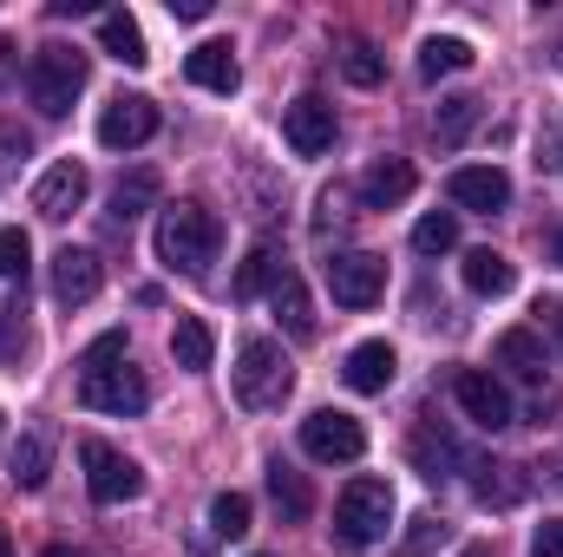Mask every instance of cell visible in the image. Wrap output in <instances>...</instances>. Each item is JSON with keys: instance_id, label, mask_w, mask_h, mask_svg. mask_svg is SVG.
I'll return each mask as SVG.
<instances>
[{"instance_id": "obj_1", "label": "cell", "mask_w": 563, "mask_h": 557, "mask_svg": "<svg viewBox=\"0 0 563 557\" xmlns=\"http://www.w3.org/2000/svg\"><path fill=\"white\" fill-rule=\"evenodd\" d=\"M79 401L92 407V414H119L132 419L151 407V387H144V374L125 361V335L112 328V335H99L86 354H79Z\"/></svg>"}, {"instance_id": "obj_2", "label": "cell", "mask_w": 563, "mask_h": 557, "mask_svg": "<svg viewBox=\"0 0 563 557\" xmlns=\"http://www.w3.org/2000/svg\"><path fill=\"white\" fill-rule=\"evenodd\" d=\"M217 250H223V223H217L210 204H170L157 217V263H170L184 276H203L217 263Z\"/></svg>"}, {"instance_id": "obj_3", "label": "cell", "mask_w": 563, "mask_h": 557, "mask_svg": "<svg viewBox=\"0 0 563 557\" xmlns=\"http://www.w3.org/2000/svg\"><path fill=\"white\" fill-rule=\"evenodd\" d=\"M86 53L79 46H40L33 59H26V99L46 112V119H66L73 112V99L86 92Z\"/></svg>"}, {"instance_id": "obj_4", "label": "cell", "mask_w": 563, "mask_h": 557, "mask_svg": "<svg viewBox=\"0 0 563 557\" xmlns=\"http://www.w3.org/2000/svg\"><path fill=\"white\" fill-rule=\"evenodd\" d=\"M387 532H394V485L387 479H347V492L334 505V538L354 545V551H367Z\"/></svg>"}, {"instance_id": "obj_5", "label": "cell", "mask_w": 563, "mask_h": 557, "mask_svg": "<svg viewBox=\"0 0 563 557\" xmlns=\"http://www.w3.org/2000/svg\"><path fill=\"white\" fill-rule=\"evenodd\" d=\"M288 387H295V368H288L282 341H269V335L243 341V354H236V401L250 414H269V407L288 401Z\"/></svg>"}, {"instance_id": "obj_6", "label": "cell", "mask_w": 563, "mask_h": 557, "mask_svg": "<svg viewBox=\"0 0 563 557\" xmlns=\"http://www.w3.org/2000/svg\"><path fill=\"white\" fill-rule=\"evenodd\" d=\"M79 466H86V492H92L99 505H132L144 492L139 459H125L112 439H86V446H79Z\"/></svg>"}, {"instance_id": "obj_7", "label": "cell", "mask_w": 563, "mask_h": 557, "mask_svg": "<svg viewBox=\"0 0 563 557\" xmlns=\"http://www.w3.org/2000/svg\"><path fill=\"white\" fill-rule=\"evenodd\" d=\"M301 452L314 466H354L367 452V426L354 414H341V407H321V414L301 419Z\"/></svg>"}, {"instance_id": "obj_8", "label": "cell", "mask_w": 563, "mask_h": 557, "mask_svg": "<svg viewBox=\"0 0 563 557\" xmlns=\"http://www.w3.org/2000/svg\"><path fill=\"white\" fill-rule=\"evenodd\" d=\"M157 125H164V112L144 92H112L106 112H99V144L106 151H139V144L157 139Z\"/></svg>"}, {"instance_id": "obj_9", "label": "cell", "mask_w": 563, "mask_h": 557, "mask_svg": "<svg viewBox=\"0 0 563 557\" xmlns=\"http://www.w3.org/2000/svg\"><path fill=\"white\" fill-rule=\"evenodd\" d=\"M452 401L465 407V419H478L485 433H505V426L518 419L511 394H505V381L485 374V368H459V374H452Z\"/></svg>"}, {"instance_id": "obj_10", "label": "cell", "mask_w": 563, "mask_h": 557, "mask_svg": "<svg viewBox=\"0 0 563 557\" xmlns=\"http://www.w3.org/2000/svg\"><path fill=\"white\" fill-rule=\"evenodd\" d=\"M328 295H334L341 308H374V302L387 295V263H380L374 250L334 256V263H328Z\"/></svg>"}, {"instance_id": "obj_11", "label": "cell", "mask_w": 563, "mask_h": 557, "mask_svg": "<svg viewBox=\"0 0 563 557\" xmlns=\"http://www.w3.org/2000/svg\"><path fill=\"white\" fill-rule=\"evenodd\" d=\"M86 190H92V171H86L79 157H59V164L33 184V210H40L46 223H66L73 210H86Z\"/></svg>"}, {"instance_id": "obj_12", "label": "cell", "mask_w": 563, "mask_h": 557, "mask_svg": "<svg viewBox=\"0 0 563 557\" xmlns=\"http://www.w3.org/2000/svg\"><path fill=\"white\" fill-rule=\"evenodd\" d=\"M282 139L295 144V157L334 151V106H328L321 92H301L295 106H282Z\"/></svg>"}, {"instance_id": "obj_13", "label": "cell", "mask_w": 563, "mask_h": 557, "mask_svg": "<svg viewBox=\"0 0 563 557\" xmlns=\"http://www.w3.org/2000/svg\"><path fill=\"white\" fill-rule=\"evenodd\" d=\"M445 197H452L459 210H478V217H498V210L511 204V177H505L498 164H459V171L445 177Z\"/></svg>"}, {"instance_id": "obj_14", "label": "cell", "mask_w": 563, "mask_h": 557, "mask_svg": "<svg viewBox=\"0 0 563 557\" xmlns=\"http://www.w3.org/2000/svg\"><path fill=\"white\" fill-rule=\"evenodd\" d=\"M99 288H106V263H99L92 250L66 243V250L53 256V302H59V308H86Z\"/></svg>"}, {"instance_id": "obj_15", "label": "cell", "mask_w": 563, "mask_h": 557, "mask_svg": "<svg viewBox=\"0 0 563 557\" xmlns=\"http://www.w3.org/2000/svg\"><path fill=\"white\" fill-rule=\"evenodd\" d=\"M407 452H413V472L420 479H452L459 466H465V446H459V433L452 426H439V419H420L413 426V439H407Z\"/></svg>"}, {"instance_id": "obj_16", "label": "cell", "mask_w": 563, "mask_h": 557, "mask_svg": "<svg viewBox=\"0 0 563 557\" xmlns=\"http://www.w3.org/2000/svg\"><path fill=\"white\" fill-rule=\"evenodd\" d=\"M184 79L203 86V92H217V99H230V92L243 86V66H236V53H230L223 40H203V46L184 53Z\"/></svg>"}, {"instance_id": "obj_17", "label": "cell", "mask_w": 563, "mask_h": 557, "mask_svg": "<svg viewBox=\"0 0 563 557\" xmlns=\"http://www.w3.org/2000/svg\"><path fill=\"white\" fill-rule=\"evenodd\" d=\"M413 184H420V171H413L407 157H374V164L361 171V204H367V210H400V204L413 197Z\"/></svg>"}, {"instance_id": "obj_18", "label": "cell", "mask_w": 563, "mask_h": 557, "mask_svg": "<svg viewBox=\"0 0 563 557\" xmlns=\"http://www.w3.org/2000/svg\"><path fill=\"white\" fill-rule=\"evenodd\" d=\"M394 374H400L394 341H361V348L347 354V368H341V381H347L354 394H387V387H394Z\"/></svg>"}, {"instance_id": "obj_19", "label": "cell", "mask_w": 563, "mask_h": 557, "mask_svg": "<svg viewBox=\"0 0 563 557\" xmlns=\"http://www.w3.org/2000/svg\"><path fill=\"white\" fill-rule=\"evenodd\" d=\"M498 368L525 387H544V335L538 328H505L498 335Z\"/></svg>"}, {"instance_id": "obj_20", "label": "cell", "mask_w": 563, "mask_h": 557, "mask_svg": "<svg viewBox=\"0 0 563 557\" xmlns=\"http://www.w3.org/2000/svg\"><path fill=\"white\" fill-rule=\"evenodd\" d=\"M7 472H13V485L40 492V485H46V472H53V433H46V426L20 433V439H13V452H7Z\"/></svg>"}, {"instance_id": "obj_21", "label": "cell", "mask_w": 563, "mask_h": 557, "mask_svg": "<svg viewBox=\"0 0 563 557\" xmlns=\"http://www.w3.org/2000/svg\"><path fill=\"white\" fill-rule=\"evenodd\" d=\"M269 308H276V321L295 335V341H308V335H314V302H308V288H301L295 270H282V276L269 282Z\"/></svg>"}, {"instance_id": "obj_22", "label": "cell", "mask_w": 563, "mask_h": 557, "mask_svg": "<svg viewBox=\"0 0 563 557\" xmlns=\"http://www.w3.org/2000/svg\"><path fill=\"white\" fill-rule=\"evenodd\" d=\"M210 354H217L210 321H203V315H177V328H170V361H177L184 374H203V368H210Z\"/></svg>"}, {"instance_id": "obj_23", "label": "cell", "mask_w": 563, "mask_h": 557, "mask_svg": "<svg viewBox=\"0 0 563 557\" xmlns=\"http://www.w3.org/2000/svg\"><path fill=\"white\" fill-rule=\"evenodd\" d=\"M99 46H106L119 66H144V59H151V53H144V26L125 7H106V13H99Z\"/></svg>"}, {"instance_id": "obj_24", "label": "cell", "mask_w": 563, "mask_h": 557, "mask_svg": "<svg viewBox=\"0 0 563 557\" xmlns=\"http://www.w3.org/2000/svg\"><path fill=\"white\" fill-rule=\"evenodd\" d=\"M269 499H276V512L288 525H301V518L314 512V492H308V479H301L288 459H269Z\"/></svg>"}, {"instance_id": "obj_25", "label": "cell", "mask_w": 563, "mask_h": 557, "mask_svg": "<svg viewBox=\"0 0 563 557\" xmlns=\"http://www.w3.org/2000/svg\"><path fill=\"white\" fill-rule=\"evenodd\" d=\"M511 282H518L511 256H498V250H472L465 256V288L472 295H511Z\"/></svg>"}, {"instance_id": "obj_26", "label": "cell", "mask_w": 563, "mask_h": 557, "mask_svg": "<svg viewBox=\"0 0 563 557\" xmlns=\"http://www.w3.org/2000/svg\"><path fill=\"white\" fill-rule=\"evenodd\" d=\"M157 204V171H125L119 184H112V223H132V217H144Z\"/></svg>"}, {"instance_id": "obj_27", "label": "cell", "mask_w": 563, "mask_h": 557, "mask_svg": "<svg viewBox=\"0 0 563 557\" xmlns=\"http://www.w3.org/2000/svg\"><path fill=\"white\" fill-rule=\"evenodd\" d=\"M472 46L465 40H452V33H432L420 46V79H445V73H472Z\"/></svg>"}, {"instance_id": "obj_28", "label": "cell", "mask_w": 563, "mask_h": 557, "mask_svg": "<svg viewBox=\"0 0 563 557\" xmlns=\"http://www.w3.org/2000/svg\"><path fill=\"white\" fill-rule=\"evenodd\" d=\"M478 106H485V99H472V92L439 99V112H432V139H439V144H459L472 125H478Z\"/></svg>"}, {"instance_id": "obj_29", "label": "cell", "mask_w": 563, "mask_h": 557, "mask_svg": "<svg viewBox=\"0 0 563 557\" xmlns=\"http://www.w3.org/2000/svg\"><path fill=\"white\" fill-rule=\"evenodd\" d=\"M276 276H282V250H276V243H256V250L243 256V270H236V295L250 302V295H263Z\"/></svg>"}, {"instance_id": "obj_30", "label": "cell", "mask_w": 563, "mask_h": 557, "mask_svg": "<svg viewBox=\"0 0 563 557\" xmlns=\"http://www.w3.org/2000/svg\"><path fill=\"white\" fill-rule=\"evenodd\" d=\"M413 250H420V256L459 250V217H452V210H426L420 223H413Z\"/></svg>"}, {"instance_id": "obj_31", "label": "cell", "mask_w": 563, "mask_h": 557, "mask_svg": "<svg viewBox=\"0 0 563 557\" xmlns=\"http://www.w3.org/2000/svg\"><path fill=\"white\" fill-rule=\"evenodd\" d=\"M210 532L217 538H250V499L243 492H217L210 499Z\"/></svg>"}, {"instance_id": "obj_32", "label": "cell", "mask_w": 563, "mask_h": 557, "mask_svg": "<svg viewBox=\"0 0 563 557\" xmlns=\"http://www.w3.org/2000/svg\"><path fill=\"white\" fill-rule=\"evenodd\" d=\"M341 73H347L354 86H380V79H387V59H380V53H374V46L361 40V46H347V59H341Z\"/></svg>"}, {"instance_id": "obj_33", "label": "cell", "mask_w": 563, "mask_h": 557, "mask_svg": "<svg viewBox=\"0 0 563 557\" xmlns=\"http://www.w3.org/2000/svg\"><path fill=\"white\" fill-rule=\"evenodd\" d=\"M26 263H33V243H26V230H0V276H26Z\"/></svg>"}, {"instance_id": "obj_34", "label": "cell", "mask_w": 563, "mask_h": 557, "mask_svg": "<svg viewBox=\"0 0 563 557\" xmlns=\"http://www.w3.org/2000/svg\"><path fill=\"white\" fill-rule=\"evenodd\" d=\"M20 348H26V328H20V315H13V308H0V368H7V361H20Z\"/></svg>"}, {"instance_id": "obj_35", "label": "cell", "mask_w": 563, "mask_h": 557, "mask_svg": "<svg viewBox=\"0 0 563 557\" xmlns=\"http://www.w3.org/2000/svg\"><path fill=\"white\" fill-rule=\"evenodd\" d=\"M0 151H7L13 164H20V157L33 151V132H26V125H13V119H0Z\"/></svg>"}, {"instance_id": "obj_36", "label": "cell", "mask_w": 563, "mask_h": 557, "mask_svg": "<svg viewBox=\"0 0 563 557\" xmlns=\"http://www.w3.org/2000/svg\"><path fill=\"white\" fill-rule=\"evenodd\" d=\"M531 557H563V518H551V525L538 532V545H531Z\"/></svg>"}, {"instance_id": "obj_37", "label": "cell", "mask_w": 563, "mask_h": 557, "mask_svg": "<svg viewBox=\"0 0 563 557\" xmlns=\"http://www.w3.org/2000/svg\"><path fill=\"white\" fill-rule=\"evenodd\" d=\"M439 538V518H413V538H407V557H420L426 545Z\"/></svg>"}, {"instance_id": "obj_38", "label": "cell", "mask_w": 563, "mask_h": 557, "mask_svg": "<svg viewBox=\"0 0 563 557\" xmlns=\"http://www.w3.org/2000/svg\"><path fill=\"white\" fill-rule=\"evenodd\" d=\"M170 20H210V0H170Z\"/></svg>"}, {"instance_id": "obj_39", "label": "cell", "mask_w": 563, "mask_h": 557, "mask_svg": "<svg viewBox=\"0 0 563 557\" xmlns=\"http://www.w3.org/2000/svg\"><path fill=\"white\" fill-rule=\"evenodd\" d=\"M13 66H20V59H13V40H7V33H0V92H7V86H13Z\"/></svg>"}, {"instance_id": "obj_40", "label": "cell", "mask_w": 563, "mask_h": 557, "mask_svg": "<svg viewBox=\"0 0 563 557\" xmlns=\"http://www.w3.org/2000/svg\"><path fill=\"white\" fill-rule=\"evenodd\" d=\"M538 315H551V335H558V348H563V302H544Z\"/></svg>"}, {"instance_id": "obj_41", "label": "cell", "mask_w": 563, "mask_h": 557, "mask_svg": "<svg viewBox=\"0 0 563 557\" xmlns=\"http://www.w3.org/2000/svg\"><path fill=\"white\" fill-rule=\"evenodd\" d=\"M0 557H13V538H7V525H0Z\"/></svg>"}, {"instance_id": "obj_42", "label": "cell", "mask_w": 563, "mask_h": 557, "mask_svg": "<svg viewBox=\"0 0 563 557\" xmlns=\"http://www.w3.org/2000/svg\"><path fill=\"white\" fill-rule=\"evenodd\" d=\"M46 557H79V551H66V545H53V551H46Z\"/></svg>"}, {"instance_id": "obj_43", "label": "cell", "mask_w": 563, "mask_h": 557, "mask_svg": "<svg viewBox=\"0 0 563 557\" xmlns=\"http://www.w3.org/2000/svg\"><path fill=\"white\" fill-rule=\"evenodd\" d=\"M551 256H558V263H563V230H558V243H551Z\"/></svg>"}, {"instance_id": "obj_44", "label": "cell", "mask_w": 563, "mask_h": 557, "mask_svg": "<svg viewBox=\"0 0 563 557\" xmlns=\"http://www.w3.org/2000/svg\"><path fill=\"white\" fill-rule=\"evenodd\" d=\"M465 557H492V551H485V545H472V551H465Z\"/></svg>"}]
</instances>
